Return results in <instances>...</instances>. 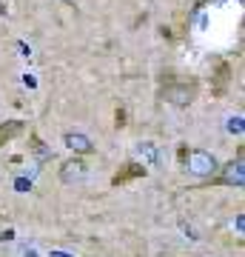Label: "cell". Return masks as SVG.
<instances>
[{
  "mask_svg": "<svg viewBox=\"0 0 245 257\" xmlns=\"http://www.w3.org/2000/svg\"><path fill=\"white\" fill-rule=\"evenodd\" d=\"M202 189L208 186H228V189H242L245 186V146H239L234 160H228L225 166H219L217 172L205 180H200Z\"/></svg>",
  "mask_w": 245,
  "mask_h": 257,
  "instance_id": "6da1fadb",
  "label": "cell"
},
{
  "mask_svg": "<svg viewBox=\"0 0 245 257\" xmlns=\"http://www.w3.org/2000/svg\"><path fill=\"white\" fill-rule=\"evenodd\" d=\"M177 155H180V163L185 166V160H188V146H185V143H180V152H177Z\"/></svg>",
  "mask_w": 245,
  "mask_h": 257,
  "instance_id": "7c38bea8",
  "label": "cell"
},
{
  "mask_svg": "<svg viewBox=\"0 0 245 257\" xmlns=\"http://www.w3.org/2000/svg\"><path fill=\"white\" fill-rule=\"evenodd\" d=\"M123 123H126V111H123V109H117V128L123 126Z\"/></svg>",
  "mask_w": 245,
  "mask_h": 257,
  "instance_id": "4fadbf2b",
  "label": "cell"
},
{
  "mask_svg": "<svg viewBox=\"0 0 245 257\" xmlns=\"http://www.w3.org/2000/svg\"><path fill=\"white\" fill-rule=\"evenodd\" d=\"M214 94H222L228 89V80H231V63L228 60H219L217 69H214Z\"/></svg>",
  "mask_w": 245,
  "mask_h": 257,
  "instance_id": "9c48e42d",
  "label": "cell"
},
{
  "mask_svg": "<svg viewBox=\"0 0 245 257\" xmlns=\"http://www.w3.org/2000/svg\"><path fill=\"white\" fill-rule=\"evenodd\" d=\"M52 257H66V254H57V251H55V254H52Z\"/></svg>",
  "mask_w": 245,
  "mask_h": 257,
  "instance_id": "5bb4252c",
  "label": "cell"
},
{
  "mask_svg": "<svg viewBox=\"0 0 245 257\" xmlns=\"http://www.w3.org/2000/svg\"><path fill=\"white\" fill-rule=\"evenodd\" d=\"M185 169H188L191 175H197L200 180H205V177H211L219 169V163H217V157L211 155V152H205V149H194V152H188Z\"/></svg>",
  "mask_w": 245,
  "mask_h": 257,
  "instance_id": "3957f363",
  "label": "cell"
},
{
  "mask_svg": "<svg viewBox=\"0 0 245 257\" xmlns=\"http://www.w3.org/2000/svg\"><path fill=\"white\" fill-rule=\"evenodd\" d=\"M134 155L140 157L137 163H143L145 169H157V166L163 163V155H160L157 143H151V140H140V143L134 146Z\"/></svg>",
  "mask_w": 245,
  "mask_h": 257,
  "instance_id": "8992f818",
  "label": "cell"
},
{
  "mask_svg": "<svg viewBox=\"0 0 245 257\" xmlns=\"http://www.w3.org/2000/svg\"><path fill=\"white\" fill-rule=\"evenodd\" d=\"M63 146H66V149H72L74 155H80V157L94 155V152H97V146H94V140H91V138H86L83 132H66V135H63Z\"/></svg>",
  "mask_w": 245,
  "mask_h": 257,
  "instance_id": "5b68a950",
  "label": "cell"
},
{
  "mask_svg": "<svg viewBox=\"0 0 245 257\" xmlns=\"http://www.w3.org/2000/svg\"><path fill=\"white\" fill-rule=\"evenodd\" d=\"M242 123L245 117L236 111V114H231V117L225 120V128H228V135H236V138H242Z\"/></svg>",
  "mask_w": 245,
  "mask_h": 257,
  "instance_id": "8fae6325",
  "label": "cell"
},
{
  "mask_svg": "<svg viewBox=\"0 0 245 257\" xmlns=\"http://www.w3.org/2000/svg\"><path fill=\"white\" fill-rule=\"evenodd\" d=\"M148 175V169L143 163H137V160H126V163L117 169V175L111 177V186H123L128 180H140V177Z\"/></svg>",
  "mask_w": 245,
  "mask_h": 257,
  "instance_id": "52a82bcc",
  "label": "cell"
},
{
  "mask_svg": "<svg viewBox=\"0 0 245 257\" xmlns=\"http://www.w3.org/2000/svg\"><path fill=\"white\" fill-rule=\"evenodd\" d=\"M26 120H3L0 123V146H6V143H12L15 138H20L23 132H26Z\"/></svg>",
  "mask_w": 245,
  "mask_h": 257,
  "instance_id": "ba28073f",
  "label": "cell"
},
{
  "mask_svg": "<svg viewBox=\"0 0 245 257\" xmlns=\"http://www.w3.org/2000/svg\"><path fill=\"white\" fill-rule=\"evenodd\" d=\"M197 94H200V80H194V77H180V80L163 83L160 100L171 103L174 109H188L191 103L197 100Z\"/></svg>",
  "mask_w": 245,
  "mask_h": 257,
  "instance_id": "7a4b0ae2",
  "label": "cell"
},
{
  "mask_svg": "<svg viewBox=\"0 0 245 257\" xmlns=\"http://www.w3.org/2000/svg\"><path fill=\"white\" fill-rule=\"evenodd\" d=\"M29 149H32V155H35L37 160H40V163H46V160H52V157H55V152L46 146V143H43L40 138H37L35 132L29 135Z\"/></svg>",
  "mask_w": 245,
  "mask_h": 257,
  "instance_id": "30bf717a",
  "label": "cell"
},
{
  "mask_svg": "<svg viewBox=\"0 0 245 257\" xmlns=\"http://www.w3.org/2000/svg\"><path fill=\"white\" fill-rule=\"evenodd\" d=\"M86 175H89V166H86V160L80 155H74V157H69V160L60 163V183H66V186L83 183Z\"/></svg>",
  "mask_w": 245,
  "mask_h": 257,
  "instance_id": "277c9868",
  "label": "cell"
}]
</instances>
